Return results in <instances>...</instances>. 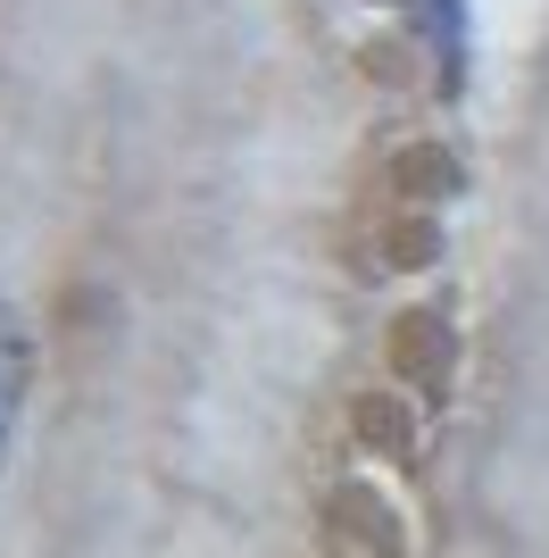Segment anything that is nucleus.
Instances as JSON below:
<instances>
[{
    "instance_id": "f257e3e1",
    "label": "nucleus",
    "mask_w": 549,
    "mask_h": 558,
    "mask_svg": "<svg viewBox=\"0 0 549 558\" xmlns=\"http://www.w3.org/2000/svg\"><path fill=\"white\" fill-rule=\"evenodd\" d=\"M34 375H42L34 317H25V301L0 283V484H9V466H17V434H25V409H34Z\"/></svg>"
}]
</instances>
